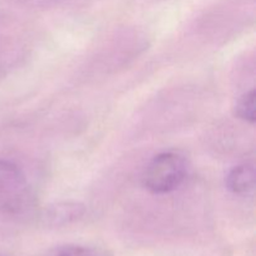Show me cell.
<instances>
[{"label": "cell", "mask_w": 256, "mask_h": 256, "mask_svg": "<svg viewBox=\"0 0 256 256\" xmlns=\"http://www.w3.org/2000/svg\"><path fill=\"white\" fill-rule=\"evenodd\" d=\"M188 162L178 152H164L150 160L142 172V186L152 194H169L179 189L188 176Z\"/></svg>", "instance_id": "cell-1"}, {"label": "cell", "mask_w": 256, "mask_h": 256, "mask_svg": "<svg viewBox=\"0 0 256 256\" xmlns=\"http://www.w3.org/2000/svg\"><path fill=\"white\" fill-rule=\"evenodd\" d=\"M84 214V206L78 202H62L48 210L46 216L52 220H75Z\"/></svg>", "instance_id": "cell-6"}, {"label": "cell", "mask_w": 256, "mask_h": 256, "mask_svg": "<svg viewBox=\"0 0 256 256\" xmlns=\"http://www.w3.org/2000/svg\"><path fill=\"white\" fill-rule=\"evenodd\" d=\"M26 178L16 164L0 159V198L6 212L18 215L29 208Z\"/></svg>", "instance_id": "cell-2"}, {"label": "cell", "mask_w": 256, "mask_h": 256, "mask_svg": "<svg viewBox=\"0 0 256 256\" xmlns=\"http://www.w3.org/2000/svg\"><path fill=\"white\" fill-rule=\"evenodd\" d=\"M0 256H2V255H0Z\"/></svg>", "instance_id": "cell-7"}, {"label": "cell", "mask_w": 256, "mask_h": 256, "mask_svg": "<svg viewBox=\"0 0 256 256\" xmlns=\"http://www.w3.org/2000/svg\"><path fill=\"white\" fill-rule=\"evenodd\" d=\"M225 186L235 195H248L255 188V168L252 164H240L232 168L225 176Z\"/></svg>", "instance_id": "cell-3"}, {"label": "cell", "mask_w": 256, "mask_h": 256, "mask_svg": "<svg viewBox=\"0 0 256 256\" xmlns=\"http://www.w3.org/2000/svg\"><path fill=\"white\" fill-rule=\"evenodd\" d=\"M235 116L240 120L254 124L256 120V92L255 90H250L242 94L236 100V104L234 106Z\"/></svg>", "instance_id": "cell-5"}, {"label": "cell", "mask_w": 256, "mask_h": 256, "mask_svg": "<svg viewBox=\"0 0 256 256\" xmlns=\"http://www.w3.org/2000/svg\"><path fill=\"white\" fill-rule=\"evenodd\" d=\"M44 256H112L109 252L88 245H62L49 250Z\"/></svg>", "instance_id": "cell-4"}]
</instances>
